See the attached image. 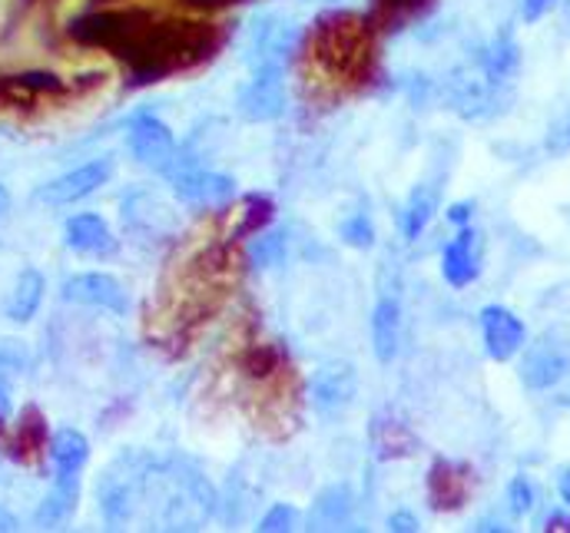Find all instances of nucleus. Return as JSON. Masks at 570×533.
I'll return each instance as SVG.
<instances>
[{
    "label": "nucleus",
    "instance_id": "1",
    "mask_svg": "<svg viewBox=\"0 0 570 533\" xmlns=\"http://www.w3.org/2000/svg\"><path fill=\"white\" fill-rule=\"evenodd\" d=\"M97 497L110 527H127L146 517L163 531H196L216 507V494L203 474L179 461L156 464L146 454L117 457L104 471Z\"/></svg>",
    "mask_w": 570,
    "mask_h": 533
},
{
    "label": "nucleus",
    "instance_id": "2",
    "mask_svg": "<svg viewBox=\"0 0 570 533\" xmlns=\"http://www.w3.org/2000/svg\"><path fill=\"white\" fill-rule=\"evenodd\" d=\"M521 382L531 392H548L570 375V328L558 325L528 345L521 358Z\"/></svg>",
    "mask_w": 570,
    "mask_h": 533
},
{
    "label": "nucleus",
    "instance_id": "3",
    "mask_svg": "<svg viewBox=\"0 0 570 533\" xmlns=\"http://www.w3.org/2000/svg\"><path fill=\"white\" fill-rule=\"evenodd\" d=\"M110 176H114V162L110 159H94L87 166H77V169H70V172L43 182L37 189V203H43V206H70V203H80L90 193H97Z\"/></svg>",
    "mask_w": 570,
    "mask_h": 533
},
{
    "label": "nucleus",
    "instance_id": "4",
    "mask_svg": "<svg viewBox=\"0 0 570 533\" xmlns=\"http://www.w3.org/2000/svg\"><path fill=\"white\" fill-rule=\"evenodd\" d=\"M312 407L322 414V417H338L352 407V401L358 395V378H355V368L345 365V362H332V365H322L315 375H312Z\"/></svg>",
    "mask_w": 570,
    "mask_h": 533
},
{
    "label": "nucleus",
    "instance_id": "5",
    "mask_svg": "<svg viewBox=\"0 0 570 533\" xmlns=\"http://www.w3.org/2000/svg\"><path fill=\"white\" fill-rule=\"evenodd\" d=\"M127 142H130L134 159L146 169H153V172H169L173 162H176V139H173L169 127L163 120H156L149 113H142L130 124Z\"/></svg>",
    "mask_w": 570,
    "mask_h": 533
},
{
    "label": "nucleus",
    "instance_id": "6",
    "mask_svg": "<svg viewBox=\"0 0 570 533\" xmlns=\"http://www.w3.org/2000/svg\"><path fill=\"white\" fill-rule=\"evenodd\" d=\"M285 87L279 67H256V77L239 90V113L249 124H269L283 117Z\"/></svg>",
    "mask_w": 570,
    "mask_h": 533
},
{
    "label": "nucleus",
    "instance_id": "7",
    "mask_svg": "<svg viewBox=\"0 0 570 533\" xmlns=\"http://www.w3.org/2000/svg\"><path fill=\"white\" fill-rule=\"evenodd\" d=\"M169 182L173 193L186 203V206H226L236 196V182L223 172H209V169H169Z\"/></svg>",
    "mask_w": 570,
    "mask_h": 533
},
{
    "label": "nucleus",
    "instance_id": "8",
    "mask_svg": "<svg viewBox=\"0 0 570 533\" xmlns=\"http://www.w3.org/2000/svg\"><path fill=\"white\" fill-rule=\"evenodd\" d=\"M60 295L67 302L90 305V308H107L114 315H124L127 305H130L124 285L114 275H107V272H80V275H73V278L63 282Z\"/></svg>",
    "mask_w": 570,
    "mask_h": 533
},
{
    "label": "nucleus",
    "instance_id": "9",
    "mask_svg": "<svg viewBox=\"0 0 570 533\" xmlns=\"http://www.w3.org/2000/svg\"><path fill=\"white\" fill-rule=\"evenodd\" d=\"M481 332H484V348L494 362H511L528 342L524 322L504 305H488L481 312Z\"/></svg>",
    "mask_w": 570,
    "mask_h": 533
},
{
    "label": "nucleus",
    "instance_id": "10",
    "mask_svg": "<svg viewBox=\"0 0 570 533\" xmlns=\"http://www.w3.org/2000/svg\"><path fill=\"white\" fill-rule=\"evenodd\" d=\"M124 223H127L134 233H140V236H156V239L173 236L176 226H179L176 213H173L163 199H156V196H149V193H130V196L124 199Z\"/></svg>",
    "mask_w": 570,
    "mask_h": 533
},
{
    "label": "nucleus",
    "instance_id": "11",
    "mask_svg": "<svg viewBox=\"0 0 570 533\" xmlns=\"http://www.w3.org/2000/svg\"><path fill=\"white\" fill-rule=\"evenodd\" d=\"M471 494V471L464 464L434 461L428 474V501L434 511H458Z\"/></svg>",
    "mask_w": 570,
    "mask_h": 533
},
{
    "label": "nucleus",
    "instance_id": "12",
    "mask_svg": "<svg viewBox=\"0 0 570 533\" xmlns=\"http://www.w3.org/2000/svg\"><path fill=\"white\" fill-rule=\"evenodd\" d=\"M399 342H402V302L395 292H382L372 312V345H375V358L382 365H389L399 355Z\"/></svg>",
    "mask_w": 570,
    "mask_h": 533
},
{
    "label": "nucleus",
    "instance_id": "13",
    "mask_svg": "<svg viewBox=\"0 0 570 533\" xmlns=\"http://www.w3.org/2000/svg\"><path fill=\"white\" fill-rule=\"evenodd\" d=\"M63 239H67V246L73 253H83V256H110L117 249V239H114L110 226L94 213H80V216L67 219Z\"/></svg>",
    "mask_w": 570,
    "mask_h": 533
},
{
    "label": "nucleus",
    "instance_id": "14",
    "mask_svg": "<svg viewBox=\"0 0 570 533\" xmlns=\"http://www.w3.org/2000/svg\"><path fill=\"white\" fill-rule=\"evenodd\" d=\"M478 236L464 226L448 246H444V256H441V275L448 285L454 288H464L478 278L481 272V263H478Z\"/></svg>",
    "mask_w": 570,
    "mask_h": 533
},
{
    "label": "nucleus",
    "instance_id": "15",
    "mask_svg": "<svg viewBox=\"0 0 570 533\" xmlns=\"http://www.w3.org/2000/svg\"><path fill=\"white\" fill-rule=\"evenodd\" d=\"M40 302H43V275L37 268H23L17 275V282H13V288H10V298L3 302V315L10 322L23 325V322H30L37 315Z\"/></svg>",
    "mask_w": 570,
    "mask_h": 533
},
{
    "label": "nucleus",
    "instance_id": "16",
    "mask_svg": "<svg viewBox=\"0 0 570 533\" xmlns=\"http://www.w3.org/2000/svg\"><path fill=\"white\" fill-rule=\"evenodd\" d=\"M77 497H80V474H57L53 491L43 497V504L37 511V524H43V527L63 524L77 511Z\"/></svg>",
    "mask_w": 570,
    "mask_h": 533
},
{
    "label": "nucleus",
    "instance_id": "17",
    "mask_svg": "<svg viewBox=\"0 0 570 533\" xmlns=\"http://www.w3.org/2000/svg\"><path fill=\"white\" fill-rule=\"evenodd\" d=\"M348 517H352V491H348L345 484L325 487V491L315 497L312 514H308V521H312L315 531H335V527L348 524Z\"/></svg>",
    "mask_w": 570,
    "mask_h": 533
},
{
    "label": "nucleus",
    "instance_id": "18",
    "mask_svg": "<svg viewBox=\"0 0 570 533\" xmlns=\"http://www.w3.org/2000/svg\"><path fill=\"white\" fill-rule=\"evenodd\" d=\"M372 444H375V454L385 457V461L389 457H409L419 447L415 434L399 417H375V424H372Z\"/></svg>",
    "mask_w": 570,
    "mask_h": 533
},
{
    "label": "nucleus",
    "instance_id": "19",
    "mask_svg": "<svg viewBox=\"0 0 570 533\" xmlns=\"http://www.w3.org/2000/svg\"><path fill=\"white\" fill-rule=\"evenodd\" d=\"M50 457H53L57 474H80L87 457H90V444H87V437L80 431L63 427L50 441Z\"/></svg>",
    "mask_w": 570,
    "mask_h": 533
},
{
    "label": "nucleus",
    "instance_id": "20",
    "mask_svg": "<svg viewBox=\"0 0 570 533\" xmlns=\"http://www.w3.org/2000/svg\"><path fill=\"white\" fill-rule=\"evenodd\" d=\"M434 209H438V189L434 186H415L409 203H405V209H402V233H405V239H419L425 233Z\"/></svg>",
    "mask_w": 570,
    "mask_h": 533
},
{
    "label": "nucleus",
    "instance_id": "21",
    "mask_svg": "<svg viewBox=\"0 0 570 533\" xmlns=\"http://www.w3.org/2000/svg\"><path fill=\"white\" fill-rule=\"evenodd\" d=\"M249 259L256 268H273L285 259V233H266L249 246Z\"/></svg>",
    "mask_w": 570,
    "mask_h": 533
},
{
    "label": "nucleus",
    "instance_id": "22",
    "mask_svg": "<svg viewBox=\"0 0 570 533\" xmlns=\"http://www.w3.org/2000/svg\"><path fill=\"white\" fill-rule=\"evenodd\" d=\"M342 239L355 249H372L375 246V229L365 213H355L342 223Z\"/></svg>",
    "mask_w": 570,
    "mask_h": 533
},
{
    "label": "nucleus",
    "instance_id": "23",
    "mask_svg": "<svg viewBox=\"0 0 570 533\" xmlns=\"http://www.w3.org/2000/svg\"><path fill=\"white\" fill-rule=\"evenodd\" d=\"M298 521H302V514H298L292 504H276V507L259 521V531H266V533L295 531V527H298Z\"/></svg>",
    "mask_w": 570,
    "mask_h": 533
},
{
    "label": "nucleus",
    "instance_id": "24",
    "mask_svg": "<svg viewBox=\"0 0 570 533\" xmlns=\"http://www.w3.org/2000/svg\"><path fill=\"white\" fill-rule=\"evenodd\" d=\"M508 501H511V511L521 517V514H528L531 507H534V484L524 477V474H518L511 484H508Z\"/></svg>",
    "mask_w": 570,
    "mask_h": 533
},
{
    "label": "nucleus",
    "instance_id": "25",
    "mask_svg": "<svg viewBox=\"0 0 570 533\" xmlns=\"http://www.w3.org/2000/svg\"><path fill=\"white\" fill-rule=\"evenodd\" d=\"M20 368V358L10 352H0V421L10 417V375Z\"/></svg>",
    "mask_w": 570,
    "mask_h": 533
},
{
    "label": "nucleus",
    "instance_id": "26",
    "mask_svg": "<svg viewBox=\"0 0 570 533\" xmlns=\"http://www.w3.org/2000/svg\"><path fill=\"white\" fill-rule=\"evenodd\" d=\"M269 216H273V203H269V199H259V196H249V216H246V223L239 226V233H253V229L266 226Z\"/></svg>",
    "mask_w": 570,
    "mask_h": 533
},
{
    "label": "nucleus",
    "instance_id": "27",
    "mask_svg": "<svg viewBox=\"0 0 570 533\" xmlns=\"http://www.w3.org/2000/svg\"><path fill=\"white\" fill-rule=\"evenodd\" d=\"M548 152H554V156L570 152V113L551 127V134H548Z\"/></svg>",
    "mask_w": 570,
    "mask_h": 533
},
{
    "label": "nucleus",
    "instance_id": "28",
    "mask_svg": "<svg viewBox=\"0 0 570 533\" xmlns=\"http://www.w3.org/2000/svg\"><path fill=\"white\" fill-rule=\"evenodd\" d=\"M389 531H399V533L419 531V517H415L412 511H399V514H392V517H389Z\"/></svg>",
    "mask_w": 570,
    "mask_h": 533
},
{
    "label": "nucleus",
    "instance_id": "29",
    "mask_svg": "<svg viewBox=\"0 0 570 533\" xmlns=\"http://www.w3.org/2000/svg\"><path fill=\"white\" fill-rule=\"evenodd\" d=\"M554 0H524V20H538L551 10Z\"/></svg>",
    "mask_w": 570,
    "mask_h": 533
},
{
    "label": "nucleus",
    "instance_id": "30",
    "mask_svg": "<svg viewBox=\"0 0 570 533\" xmlns=\"http://www.w3.org/2000/svg\"><path fill=\"white\" fill-rule=\"evenodd\" d=\"M471 213H474V206H471V203H458V206H451V209H448V219H451V223H458V226H464V223L471 219Z\"/></svg>",
    "mask_w": 570,
    "mask_h": 533
},
{
    "label": "nucleus",
    "instance_id": "31",
    "mask_svg": "<svg viewBox=\"0 0 570 533\" xmlns=\"http://www.w3.org/2000/svg\"><path fill=\"white\" fill-rule=\"evenodd\" d=\"M544 531H570V517H564V514H554L551 521H548V527Z\"/></svg>",
    "mask_w": 570,
    "mask_h": 533
},
{
    "label": "nucleus",
    "instance_id": "32",
    "mask_svg": "<svg viewBox=\"0 0 570 533\" xmlns=\"http://www.w3.org/2000/svg\"><path fill=\"white\" fill-rule=\"evenodd\" d=\"M558 487H561V497H564V504L570 507V467L561 471V481H558Z\"/></svg>",
    "mask_w": 570,
    "mask_h": 533
},
{
    "label": "nucleus",
    "instance_id": "33",
    "mask_svg": "<svg viewBox=\"0 0 570 533\" xmlns=\"http://www.w3.org/2000/svg\"><path fill=\"white\" fill-rule=\"evenodd\" d=\"M189 3H193V7H206V10H209V7H226V3H236V0H189Z\"/></svg>",
    "mask_w": 570,
    "mask_h": 533
},
{
    "label": "nucleus",
    "instance_id": "34",
    "mask_svg": "<svg viewBox=\"0 0 570 533\" xmlns=\"http://www.w3.org/2000/svg\"><path fill=\"white\" fill-rule=\"evenodd\" d=\"M7 206H10V193H7V189L0 186V213H3Z\"/></svg>",
    "mask_w": 570,
    "mask_h": 533
},
{
    "label": "nucleus",
    "instance_id": "35",
    "mask_svg": "<svg viewBox=\"0 0 570 533\" xmlns=\"http://www.w3.org/2000/svg\"><path fill=\"white\" fill-rule=\"evenodd\" d=\"M389 3H395V7H415L419 0H389Z\"/></svg>",
    "mask_w": 570,
    "mask_h": 533
}]
</instances>
